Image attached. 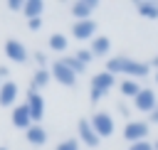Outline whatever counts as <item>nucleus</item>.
<instances>
[{
    "mask_svg": "<svg viewBox=\"0 0 158 150\" xmlns=\"http://www.w3.org/2000/svg\"><path fill=\"white\" fill-rule=\"evenodd\" d=\"M22 12H25V17H27V20L42 17V12H44V2H42V0H27V2H25V7H22Z\"/></svg>",
    "mask_w": 158,
    "mask_h": 150,
    "instance_id": "6ab92c4d",
    "label": "nucleus"
},
{
    "mask_svg": "<svg viewBox=\"0 0 158 150\" xmlns=\"http://www.w3.org/2000/svg\"><path fill=\"white\" fill-rule=\"evenodd\" d=\"M54 150H79V138H64L57 143Z\"/></svg>",
    "mask_w": 158,
    "mask_h": 150,
    "instance_id": "4be33fe9",
    "label": "nucleus"
},
{
    "mask_svg": "<svg viewBox=\"0 0 158 150\" xmlns=\"http://www.w3.org/2000/svg\"><path fill=\"white\" fill-rule=\"evenodd\" d=\"M59 59H62V61H64V64H67V66H69V69H72V71H74L77 76L86 71V64H81V61H79V59L74 57V54H72V57H59Z\"/></svg>",
    "mask_w": 158,
    "mask_h": 150,
    "instance_id": "412c9836",
    "label": "nucleus"
},
{
    "mask_svg": "<svg viewBox=\"0 0 158 150\" xmlns=\"http://www.w3.org/2000/svg\"><path fill=\"white\" fill-rule=\"evenodd\" d=\"M106 71L114 74V76L138 81V79L151 74V66H148V61H141V59H133V57H126V54H116V57L106 59Z\"/></svg>",
    "mask_w": 158,
    "mask_h": 150,
    "instance_id": "f257e3e1",
    "label": "nucleus"
},
{
    "mask_svg": "<svg viewBox=\"0 0 158 150\" xmlns=\"http://www.w3.org/2000/svg\"><path fill=\"white\" fill-rule=\"evenodd\" d=\"M77 135H79V143H84L86 148H99V143H101V138L96 135V130H94L89 118H81L77 123Z\"/></svg>",
    "mask_w": 158,
    "mask_h": 150,
    "instance_id": "0eeeda50",
    "label": "nucleus"
},
{
    "mask_svg": "<svg viewBox=\"0 0 158 150\" xmlns=\"http://www.w3.org/2000/svg\"><path fill=\"white\" fill-rule=\"evenodd\" d=\"M148 66H151V69H156V71H158V54H156V57H151V61H148Z\"/></svg>",
    "mask_w": 158,
    "mask_h": 150,
    "instance_id": "c756f323",
    "label": "nucleus"
},
{
    "mask_svg": "<svg viewBox=\"0 0 158 150\" xmlns=\"http://www.w3.org/2000/svg\"><path fill=\"white\" fill-rule=\"evenodd\" d=\"M67 47H69V39H67L62 32H54V34H49V49H52V52H57V54H64V52H67Z\"/></svg>",
    "mask_w": 158,
    "mask_h": 150,
    "instance_id": "aec40b11",
    "label": "nucleus"
},
{
    "mask_svg": "<svg viewBox=\"0 0 158 150\" xmlns=\"http://www.w3.org/2000/svg\"><path fill=\"white\" fill-rule=\"evenodd\" d=\"M114 86H116V76L109 74L106 69L99 71V74H94L91 81H89V101H91V103H99Z\"/></svg>",
    "mask_w": 158,
    "mask_h": 150,
    "instance_id": "f03ea898",
    "label": "nucleus"
},
{
    "mask_svg": "<svg viewBox=\"0 0 158 150\" xmlns=\"http://www.w3.org/2000/svg\"><path fill=\"white\" fill-rule=\"evenodd\" d=\"M17 93H20L17 84H15V81H5V84L0 86V106H12V103L17 101Z\"/></svg>",
    "mask_w": 158,
    "mask_h": 150,
    "instance_id": "4468645a",
    "label": "nucleus"
},
{
    "mask_svg": "<svg viewBox=\"0 0 158 150\" xmlns=\"http://www.w3.org/2000/svg\"><path fill=\"white\" fill-rule=\"evenodd\" d=\"M156 84H158V71H156Z\"/></svg>",
    "mask_w": 158,
    "mask_h": 150,
    "instance_id": "473e14b6",
    "label": "nucleus"
},
{
    "mask_svg": "<svg viewBox=\"0 0 158 150\" xmlns=\"http://www.w3.org/2000/svg\"><path fill=\"white\" fill-rule=\"evenodd\" d=\"M27 27H30L32 32H37V30H42V17H35V20H27Z\"/></svg>",
    "mask_w": 158,
    "mask_h": 150,
    "instance_id": "a878e982",
    "label": "nucleus"
},
{
    "mask_svg": "<svg viewBox=\"0 0 158 150\" xmlns=\"http://www.w3.org/2000/svg\"><path fill=\"white\" fill-rule=\"evenodd\" d=\"M153 150H158V140H156V143H153Z\"/></svg>",
    "mask_w": 158,
    "mask_h": 150,
    "instance_id": "2f4dec72",
    "label": "nucleus"
},
{
    "mask_svg": "<svg viewBox=\"0 0 158 150\" xmlns=\"http://www.w3.org/2000/svg\"><path fill=\"white\" fill-rule=\"evenodd\" d=\"M128 150H153V143H151V140H143V143H133V145H128Z\"/></svg>",
    "mask_w": 158,
    "mask_h": 150,
    "instance_id": "393cba45",
    "label": "nucleus"
},
{
    "mask_svg": "<svg viewBox=\"0 0 158 150\" xmlns=\"http://www.w3.org/2000/svg\"><path fill=\"white\" fill-rule=\"evenodd\" d=\"M148 135H151V123L148 120H126V125H123V140L128 145L143 143V140H148Z\"/></svg>",
    "mask_w": 158,
    "mask_h": 150,
    "instance_id": "7ed1b4c3",
    "label": "nucleus"
},
{
    "mask_svg": "<svg viewBox=\"0 0 158 150\" xmlns=\"http://www.w3.org/2000/svg\"><path fill=\"white\" fill-rule=\"evenodd\" d=\"M25 138H27L30 145H44V143H47V130H44L40 123H35V125H30V128L25 130Z\"/></svg>",
    "mask_w": 158,
    "mask_h": 150,
    "instance_id": "f3484780",
    "label": "nucleus"
},
{
    "mask_svg": "<svg viewBox=\"0 0 158 150\" xmlns=\"http://www.w3.org/2000/svg\"><path fill=\"white\" fill-rule=\"evenodd\" d=\"M72 37L79 39V42H91L96 37V22L94 20H74L72 25Z\"/></svg>",
    "mask_w": 158,
    "mask_h": 150,
    "instance_id": "6e6552de",
    "label": "nucleus"
},
{
    "mask_svg": "<svg viewBox=\"0 0 158 150\" xmlns=\"http://www.w3.org/2000/svg\"><path fill=\"white\" fill-rule=\"evenodd\" d=\"M12 125H15V128H22V130H27L30 125H35V123H32V116H30L27 103H20V106H15V108H12Z\"/></svg>",
    "mask_w": 158,
    "mask_h": 150,
    "instance_id": "f8f14e48",
    "label": "nucleus"
},
{
    "mask_svg": "<svg viewBox=\"0 0 158 150\" xmlns=\"http://www.w3.org/2000/svg\"><path fill=\"white\" fill-rule=\"evenodd\" d=\"M141 89H143V86H141L136 79H121V81H118V91H121L123 98H131V101H133V98L141 93Z\"/></svg>",
    "mask_w": 158,
    "mask_h": 150,
    "instance_id": "dca6fc26",
    "label": "nucleus"
},
{
    "mask_svg": "<svg viewBox=\"0 0 158 150\" xmlns=\"http://www.w3.org/2000/svg\"><path fill=\"white\" fill-rule=\"evenodd\" d=\"M136 12L146 20H158V0H138L136 5Z\"/></svg>",
    "mask_w": 158,
    "mask_h": 150,
    "instance_id": "2eb2a0df",
    "label": "nucleus"
},
{
    "mask_svg": "<svg viewBox=\"0 0 158 150\" xmlns=\"http://www.w3.org/2000/svg\"><path fill=\"white\" fill-rule=\"evenodd\" d=\"M0 86H2V84H0Z\"/></svg>",
    "mask_w": 158,
    "mask_h": 150,
    "instance_id": "f704fd0d",
    "label": "nucleus"
},
{
    "mask_svg": "<svg viewBox=\"0 0 158 150\" xmlns=\"http://www.w3.org/2000/svg\"><path fill=\"white\" fill-rule=\"evenodd\" d=\"M96 7H99L96 0H77V2H72V15L77 20H91Z\"/></svg>",
    "mask_w": 158,
    "mask_h": 150,
    "instance_id": "9b49d317",
    "label": "nucleus"
},
{
    "mask_svg": "<svg viewBox=\"0 0 158 150\" xmlns=\"http://www.w3.org/2000/svg\"><path fill=\"white\" fill-rule=\"evenodd\" d=\"M89 120H91V125H94L99 138H111L116 133V120H114V116L109 111H96V113H91Z\"/></svg>",
    "mask_w": 158,
    "mask_h": 150,
    "instance_id": "20e7f679",
    "label": "nucleus"
},
{
    "mask_svg": "<svg viewBox=\"0 0 158 150\" xmlns=\"http://www.w3.org/2000/svg\"><path fill=\"white\" fill-rule=\"evenodd\" d=\"M89 52H91L94 57H109V52H111V39L104 37V34H96V37L89 42Z\"/></svg>",
    "mask_w": 158,
    "mask_h": 150,
    "instance_id": "ddd939ff",
    "label": "nucleus"
},
{
    "mask_svg": "<svg viewBox=\"0 0 158 150\" xmlns=\"http://www.w3.org/2000/svg\"><path fill=\"white\" fill-rule=\"evenodd\" d=\"M133 108L138 111V113H153L156 108H158V93L153 91V89H141V93L133 98Z\"/></svg>",
    "mask_w": 158,
    "mask_h": 150,
    "instance_id": "423d86ee",
    "label": "nucleus"
},
{
    "mask_svg": "<svg viewBox=\"0 0 158 150\" xmlns=\"http://www.w3.org/2000/svg\"><path fill=\"white\" fill-rule=\"evenodd\" d=\"M32 59H35L37 69H49V66H47V54H44V52H35V54H32Z\"/></svg>",
    "mask_w": 158,
    "mask_h": 150,
    "instance_id": "b1692460",
    "label": "nucleus"
},
{
    "mask_svg": "<svg viewBox=\"0 0 158 150\" xmlns=\"http://www.w3.org/2000/svg\"><path fill=\"white\" fill-rule=\"evenodd\" d=\"M0 76H7V66H0Z\"/></svg>",
    "mask_w": 158,
    "mask_h": 150,
    "instance_id": "7c9ffc66",
    "label": "nucleus"
},
{
    "mask_svg": "<svg viewBox=\"0 0 158 150\" xmlns=\"http://www.w3.org/2000/svg\"><path fill=\"white\" fill-rule=\"evenodd\" d=\"M116 111H118L121 116H126V118H128V106H126V101H121V103L116 106Z\"/></svg>",
    "mask_w": 158,
    "mask_h": 150,
    "instance_id": "cd10ccee",
    "label": "nucleus"
},
{
    "mask_svg": "<svg viewBox=\"0 0 158 150\" xmlns=\"http://www.w3.org/2000/svg\"><path fill=\"white\" fill-rule=\"evenodd\" d=\"M5 57L10 61H15V64H25L30 59V52H27V47L20 39H7L5 42Z\"/></svg>",
    "mask_w": 158,
    "mask_h": 150,
    "instance_id": "1a4fd4ad",
    "label": "nucleus"
},
{
    "mask_svg": "<svg viewBox=\"0 0 158 150\" xmlns=\"http://www.w3.org/2000/svg\"><path fill=\"white\" fill-rule=\"evenodd\" d=\"M7 7L17 12V10H22V7H25V2H20V0H10V2H7Z\"/></svg>",
    "mask_w": 158,
    "mask_h": 150,
    "instance_id": "bb28decb",
    "label": "nucleus"
},
{
    "mask_svg": "<svg viewBox=\"0 0 158 150\" xmlns=\"http://www.w3.org/2000/svg\"><path fill=\"white\" fill-rule=\"evenodd\" d=\"M0 150H7V148H0Z\"/></svg>",
    "mask_w": 158,
    "mask_h": 150,
    "instance_id": "72a5a7b5",
    "label": "nucleus"
},
{
    "mask_svg": "<svg viewBox=\"0 0 158 150\" xmlns=\"http://www.w3.org/2000/svg\"><path fill=\"white\" fill-rule=\"evenodd\" d=\"M49 71H52V79L57 81V84H62V86H77V74L62 61V59H54L52 61V66H49Z\"/></svg>",
    "mask_w": 158,
    "mask_h": 150,
    "instance_id": "39448f33",
    "label": "nucleus"
},
{
    "mask_svg": "<svg viewBox=\"0 0 158 150\" xmlns=\"http://www.w3.org/2000/svg\"><path fill=\"white\" fill-rule=\"evenodd\" d=\"M148 123H151V125H158V108H156V111L148 116Z\"/></svg>",
    "mask_w": 158,
    "mask_h": 150,
    "instance_id": "c85d7f7f",
    "label": "nucleus"
},
{
    "mask_svg": "<svg viewBox=\"0 0 158 150\" xmlns=\"http://www.w3.org/2000/svg\"><path fill=\"white\" fill-rule=\"evenodd\" d=\"M27 108H30V116H32V123H40L44 118V98L40 96V91H27Z\"/></svg>",
    "mask_w": 158,
    "mask_h": 150,
    "instance_id": "9d476101",
    "label": "nucleus"
},
{
    "mask_svg": "<svg viewBox=\"0 0 158 150\" xmlns=\"http://www.w3.org/2000/svg\"><path fill=\"white\" fill-rule=\"evenodd\" d=\"M74 57H77V59H79V61H81V64H86V66H89V64H91V61H94V54H91V52H89V49H79V52H77V54H74Z\"/></svg>",
    "mask_w": 158,
    "mask_h": 150,
    "instance_id": "5701e85b",
    "label": "nucleus"
},
{
    "mask_svg": "<svg viewBox=\"0 0 158 150\" xmlns=\"http://www.w3.org/2000/svg\"><path fill=\"white\" fill-rule=\"evenodd\" d=\"M52 81V71L49 69H37L32 74V81H30V91H42L47 84Z\"/></svg>",
    "mask_w": 158,
    "mask_h": 150,
    "instance_id": "a211bd4d",
    "label": "nucleus"
}]
</instances>
